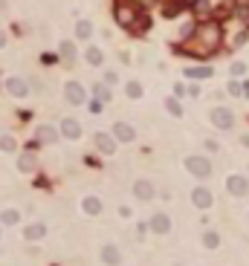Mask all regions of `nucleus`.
Instances as JSON below:
<instances>
[{"label":"nucleus","mask_w":249,"mask_h":266,"mask_svg":"<svg viewBox=\"0 0 249 266\" xmlns=\"http://www.w3.org/2000/svg\"><path fill=\"white\" fill-rule=\"evenodd\" d=\"M183 75H186V78H191V81H203V78H212L214 70H212V67H188Z\"/></svg>","instance_id":"23"},{"label":"nucleus","mask_w":249,"mask_h":266,"mask_svg":"<svg viewBox=\"0 0 249 266\" xmlns=\"http://www.w3.org/2000/svg\"><path fill=\"white\" fill-rule=\"evenodd\" d=\"M232 9H235V0H194V15L203 20L226 18Z\"/></svg>","instance_id":"2"},{"label":"nucleus","mask_w":249,"mask_h":266,"mask_svg":"<svg viewBox=\"0 0 249 266\" xmlns=\"http://www.w3.org/2000/svg\"><path fill=\"white\" fill-rule=\"evenodd\" d=\"M148 231H151V226H148V223H136V237H145Z\"/></svg>","instance_id":"33"},{"label":"nucleus","mask_w":249,"mask_h":266,"mask_svg":"<svg viewBox=\"0 0 249 266\" xmlns=\"http://www.w3.org/2000/svg\"><path fill=\"white\" fill-rule=\"evenodd\" d=\"M165 110H168L174 119H180V116H183V104H180V98L177 96H168V98H165Z\"/></svg>","instance_id":"28"},{"label":"nucleus","mask_w":249,"mask_h":266,"mask_svg":"<svg viewBox=\"0 0 249 266\" xmlns=\"http://www.w3.org/2000/svg\"><path fill=\"white\" fill-rule=\"evenodd\" d=\"M58 58H61L67 67H72V64L79 61V46H76V41H61V44H58Z\"/></svg>","instance_id":"15"},{"label":"nucleus","mask_w":249,"mask_h":266,"mask_svg":"<svg viewBox=\"0 0 249 266\" xmlns=\"http://www.w3.org/2000/svg\"><path fill=\"white\" fill-rule=\"evenodd\" d=\"M46 223H29L27 229L20 231V237L27 240V243H38V240H44L46 237Z\"/></svg>","instance_id":"16"},{"label":"nucleus","mask_w":249,"mask_h":266,"mask_svg":"<svg viewBox=\"0 0 249 266\" xmlns=\"http://www.w3.org/2000/svg\"><path fill=\"white\" fill-rule=\"evenodd\" d=\"M93 148H96L102 156H113L116 148H119V142H116V136L110 130H96L93 133Z\"/></svg>","instance_id":"5"},{"label":"nucleus","mask_w":249,"mask_h":266,"mask_svg":"<svg viewBox=\"0 0 249 266\" xmlns=\"http://www.w3.org/2000/svg\"><path fill=\"white\" fill-rule=\"evenodd\" d=\"M191 203H194V208H200V211H206V208H212V203H214V197H212V191L206 185H197L194 191H191Z\"/></svg>","instance_id":"14"},{"label":"nucleus","mask_w":249,"mask_h":266,"mask_svg":"<svg viewBox=\"0 0 249 266\" xmlns=\"http://www.w3.org/2000/svg\"><path fill=\"white\" fill-rule=\"evenodd\" d=\"M154 194H157V188H154L151 179H136L134 182V197L139 200V203H151Z\"/></svg>","instance_id":"13"},{"label":"nucleus","mask_w":249,"mask_h":266,"mask_svg":"<svg viewBox=\"0 0 249 266\" xmlns=\"http://www.w3.org/2000/svg\"><path fill=\"white\" fill-rule=\"evenodd\" d=\"M6 6H9V3H6V0H0V9H6Z\"/></svg>","instance_id":"41"},{"label":"nucleus","mask_w":249,"mask_h":266,"mask_svg":"<svg viewBox=\"0 0 249 266\" xmlns=\"http://www.w3.org/2000/svg\"><path fill=\"white\" fill-rule=\"evenodd\" d=\"M98 257H102L105 266H119L122 263V249L116 246V243H105V246L98 249Z\"/></svg>","instance_id":"11"},{"label":"nucleus","mask_w":249,"mask_h":266,"mask_svg":"<svg viewBox=\"0 0 249 266\" xmlns=\"http://www.w3.org/2000/svg\"><path fill=\"white\" fill-rule=\"evenodd\" d=\"M61 139V130L58 127H53V124H41L38 127V142L41 145H55Z\"/></svg>","instance_id":"19"},{"label":"nucleus","mask_w":249,"mask_h":266,"mask_svg":"<svg viewBox=\"0 0 249 266\" xmlns=\"http://www.w3.org/2000/svg\"><path fill=\"white\" fill-rule=\"evenodd\" d=\"M113 20L122 29H131V32H134L136 20H139V9H136L134 3H128V0H119L113 6Z\"/></svg>","instance_id":"3"},{"label":"nucleus","mask_w":249,"mask_h":266,"mask_svg":"<svg viewBox=\"0 0 249 266\" xmlns=\"http://www.w3.org/2000/svg\"><path fill=\"white\" fill-rule=\"evenodd\" d=\"M58 130H61V139H67V142H79L81 139V124L72 116H64L58 122Z\"/></svg>","instance_id":"8"},{"label":"nucleus","mask_w":249,"mask_h":266,"mask_svg":"<svg viewBox=\"0 0 249 266\" xmlns=\"http://www.w3.org/2000/svg\"><path fill=\"white\" fill-rule=\"evenodd\" d=\"M0 151L3 153H18V139H15L12 133H3V136H0Z\"/></svg>","instance_id":"26"},{"label":"nucleus","mask_w":249,"mask_h":266,"mask_svg":"<svg viewBox=\"0 0 249 266\" xmlns=\"http://www.w3.org/2000/svg\"><path fill=\"white\" fill-rule=\"evenodd\" d=\"M186 171L197 179H209L212 177V159H209V156H200V153L186 156Z\"/></svg>","instance_id":"4"},{"label":"nucleus","mask_w":249,"mask_h":266,"mask_svg":"<svg viewBox=\"0 0 249 266\" xmlns=\"http://www.w3.org/2000/svg\"><path fill=\"white\" fill-rule=\"evenodd\" d=\"M6 44H9V35H6V29H0V49H6Z\"/></svg>","instance_id":"35"},{"label":"nucleus","mask_w":249,"mask_h":266,"mask_svg":"<svg viewBox=\"0 0 249 266\" xmlns=\"http://www.w3.org/2000/svg\"><path fill=\"white\" fill-rule=\"evenodd\" d=\"M6 93H9L12 98H29V81L20 78V75H12V78H6Z\"/></svg>","instance_id":"10"},{"label":"nucleus","mask_w":249,"mask_h":266,"mask_svg":"<svg viewBox=\"0 0 249 266\" xmlns=\"http://www.w3.org/2000/svg\"><path fill=\"white\" fill-rule=\"evenodd\" d=\"M131 214H134V211H131V208H128V205H119V217H124V220H128V217H131Z\"/></svg>","instance_id":"36"},{"label":"nucleus","mask_w":249,"mask_h":266,"mask_svg":"<svg viewBox=\"0 0 249 266\" xmlns=\"http://www.w3.org/2000/svg\"><path fill=\"white\" fill-rule=\"evenodd\" d=\"M180 6H194V0H177Z\"/></svg>","instance_id":"40"},{"label":"nucleus","mask_w":249,"mask_h":266,"mask_svg":"<svg viewBox=\"0 0 249 266\" xmlns=\"http://www.w3.org/2000/svg\"><path fill=\"white\" fill-rule=\"evenodd\" d=\"M93 38V23L90 20H79L76 23V41H90Z\"/></svg>","instance_id":"25"},{"label":"nucleus","mask_w":249,"mask_h":266,"mask_svg":"<svg viewBox=\"0 0 249 266\" xmlns=\"http://www.w3.org/2000/svg\"><path fill=\"white\" fill-rule=\"evenodd\" d=\"M220 41H223L220 23L214 18H209V20H203V23H197V26L191 29V35L186 38V44H183L180 52L194 55V58H209V55H214L220 49Z\"/></svg>","instance_id":"1"},{"label":"nucleus","mask_w":249,"mask_h":266,"mask_svg":"<svg viewBox=\"0 0 249 266\" xmlns=\"http://www.w3.org/2000/svg\"><path fill=\"white\" fill-rule=\"evenodd\" d=\"M20 223V208H3L0 211V226L6 229V226H18Z\"/></svg>","instance_id":"24"},{"label":"nucleus","mask_w":249,"mask_h":266,"mask_svg":"<svg viewBox=\"0 0 249 266\" xmlns=\"http://www.w3.org/2000/svg\"><path fill=\"white\" fill-rule=\"evenodd\" d=\"M203 246L206 249H217V246H220V234H217V231H212V229L203 231Z\"/></svg>","instance_id":"29"},{"label":"nucleus","mask_w":249,"mask_h":266,"mask_svg":"<svg viewBox=\"0 0 249 266\" xmlns=\"http://www.w3.org/2000/svg\"><path fill=\"white\" fill-rule=\"evenodd\" d=\"M81 211L87 214V217H98V214H102V200H98L96 194L81 197Z\"/></svg>","instance_id":"20"},{"label":"nucleus","mask_w":249,"mask_h":266,"mask_svg":"<svg viewBox=\"0 0 249 266\" xmlns=\"http://www.w3.org/2000/svg\"><path fill=\"white\" fill-rule=\"evenodd\" d=\"M64 98H67V104L81 107V104H87V90H84L81 81H67L64 84Z\"/></svg>","instance_id":"6"},{"label":"nucleus","mask_w":249,"mask_h":266,"mask_svg":"<svg viewBox=\"0 0 249 266\" xmlns=\"http://www.w3.org/2000/svg\"><path fill=\"white\" fill-rule=\"evenodd\" d=\"M148 226H151L154 234H168V231H171V217L165 211H157V214H151Z\"/></svg>","instance_id":"18"},{"label":"nucleus","mask_w":249,"mask_h":266,"mask_svg":"<svg viewBox=\"0 0 249 266\" xmlns=\"http://www.w3.org/2000/svg\"><path fill=\"white\" fill-rule=\"evenodd\" d=\"M110 133L116 136V142H119V145H131V142H136V127H134V124H128V122H113Z\"/></svg>","instance_id":"9"},{"label":"nucleus","mask_w":249,"mask_h":266,"mask_svg":"<svg viewBox=\"0 0 249 266\" xmlns=\"http://www.w3.org/2000/svg\"><path fill=\"white\" fill-rule=\"evenodd\" d=\"M174 96H186V87H183V84H174Z\"/></svg>","instance_id":"38"},{"label":"nucleus","mask_w":249,"mask_h":266,"mask_svg":"<svg viewBox=\"0 0 249 266\" xmlns=\"http://www.w3.org/2000/svg\"><path fill=\"white\" fill-rule=\"evenodd\" d=\"M124 96L128 98H142L145 96V90H142V84H139V81H128V84H124Z\"/></svg>","instance_id":"27"},{"label":"nucleus","mask_w":249,"mask_h":266,"mask_svg":"<svg viewBox=\"0 0 249 266\" xmlns=\"http://www.w3.org/2000/svg\"><path fill=\"white\" fill-rule=\"evenodd\" d=\"M84 162H87V165H93V168H98V165H102V162H98L96 156H84Z\"/></svg>","instance_id":"39"},{"label":"nucleus","mask_w":249,"mask_h":266,"mask_svg":"<svg viewBox=\"0 0 249 266\" xmlns=\"http://www.w3.org/2000/svg\"><path fill=\"white\" fill-rule=\"evenodd\" d=\"M87 107H90V113H102V107H105V104H102V101H98V98H93V96H90Z\"/></svg>","instance_id":"32"},{"label":"nucleus","mask_w":249,"mask_h":266,"mask_svg":"<svg viewBox=\"0 0 249 266\" xmlns=\"http://www.w3.org/2000/svg\"><path fill=\"white\" fill-rule=\"evenodd\" d=\"M206 151L214 153V151H217V142H214V139H206Z\"/></svg>","instance_id":"37"},{"label":"nucleus","mask_w":249,"mask_h":266,"mask_svg":"<svg viewBox=\"0 0 249 266\" xmlns=\"http://www.w3.org/2000/svg\"><path fill=\"white\" fill-rule=\"evenodd\" d=\"M0 237H3V226H0Z\"/></svg>","instance_id":"42"},{"label":"nucleus","mask_w":249,"mask_h":266,"mask_svg":"<svg viewBox=\"0 0 249 266\" xmlns=\"http://www.w3.org/2000/svg\"><path fill=\"white\" fill-rule=\"evenodd\" d=\"M226 191H229L232 197H246L249 194V179L240 177V174H232V177L226 179Z\"/></svg>","instance_id":"12"},{"label":"nucleus","mask_w":249,"mask_h":266,"mask_svg":"<svg viewBox=\"0 0 249 266\" xmlns=\"http://www.w3.org/2000/svg\"><path fill=\"white\" fill-rule=\"evenodd\" d=\"M102 81H105V84H110V87H116V84H119V72H116V70H105Z\"/></svg>","instance_id":"30"},{"label":"nucleus","mask_w":249,"mask_h":266,"mask_svg":"<svg viewBox=\"0 0 249 266\" xmlns=\"http://www.w3.org/2000/svg\"><path fill=\"white\" fill-rule=\"evenodd\" d=\"M84 61H87L90 67H102V64H105V52H102L98 46L90 44L87 49H84Z\"/></svg>","instance_id":"22"},{"label":"nucleus","mask_w":249,"mask_h":266,"mask_svg":"<svg viewBox=\"0 0 249 266\" xmlns=\"http://www.w3.org/2000/svg\"><path fill=\"white\" fill-rule=\"evenodd\" d=\"M240 90H243V87H240L238 81H229V93H232V96H240Z\"/></svg>","instance_id":"34"},{"label":"nucleus","mask_w":249,"mask_h":266,"mask_svg":"<svg viewBox=\"0 0 249 266\" xmlns=\"http://www.w3.org/2000/svg\"><path fill=\"white\" fill-rule=\"evenodd\" d=\"M18 171H20V174H35V171H38V156H35V151H32V148H29V151H20Z\"/></svg>","instance_id":"17"},{"label":"nucleus","mask_w":249,"mask_h":266,"mask_svg":"<svg viewBox=\"0 0 249 266\" xmlns=\"http://www.w3.org/2000/svg\"><path fill=\"white\" fill-rule=\"evenodd\" d=\"M90 96L98 98L102 104H107V101L113 98V87H110V84H105V81H96V84L90 87Z\"/></svg>","instance_id":"21"},{"label":"nucleus","mask_w":249,"mask_h":266,"mask_svg":"<svg viewBox=\"0 0 249 266\" xmlns=\"http://www.w3.org/2000/svg\"><path fill=\"white\" fill-rule=\"evenodd\" d=\"M229 72H232V75H235V78H240V75L246 72V64H243V61H235V64H232V67H229Z\"/></svg>","instance_id":"31"},{"label":"nucleus","mask_w":249,"mask_h":266,"mask_svg":"<svg viewBox=\"0 0 249 266\" xmlns=\"http://www.w3.org/2000/svg\"><path fill=\"white\" fill-rule=\"evenodd\" d=\"M209 122H212L217 130H229L232 124H235V113H232L229 107H212V113H209Z\"/></svg>","instance_id":"7"}]
</instances>
